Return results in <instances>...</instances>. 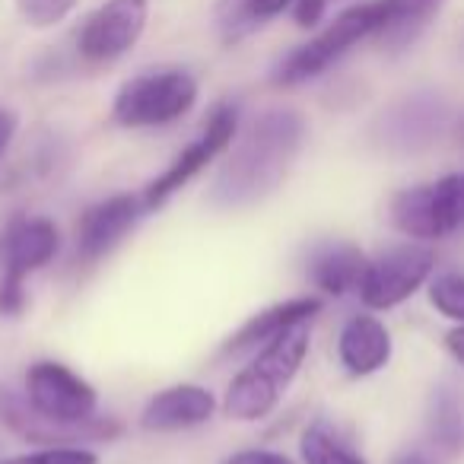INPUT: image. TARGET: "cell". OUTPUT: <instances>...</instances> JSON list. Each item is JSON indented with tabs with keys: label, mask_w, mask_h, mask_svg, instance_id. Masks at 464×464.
<instances>
[{
	"label": "cell",
	"mask_w": 464,
	"mask_h": 464,
	"mask_svg": "<svg viewBox=\"0 0 464 464\" xmlns=\"http://www.w3.org/2000/svg\"><path fill=\"white\" fill-rule=\"evenodd\" d=\"M430 305L449 322L464 324V274H439L430 280Z\"/></svg>",
	"instance_id": "22"
},
{
	"label": "cell",
	"mask_w": 464,
	"mask_h": 464,
	"mask_svg": "<svg viewBox=\"0 0 464 464\" xmlns=\"http://www.w3.org/2000/svg\"><path fill=\"white\" fill-rule=\"evenodd\" d=\"M61 248V232L48 217H14L0 236V315L26 309V277L52 265Z\"/></svg>",
	"instance_id": "4"
},
{
	"label": "cell",
	"mask_w": 464,
	"mask_h": 464,
	"mask_svg": "<svg viewBox=\"0 0 464 464\" xmlns=\"http://www.w3.org/2000/svg\"><path fill=\"white\" fill-rule=\"evenodd\" d=\"M143 213H147V207L137 194H111V198L86 207L77 219V232H73L80 261L96 265L105 255L115 252Z\"/></svg>",
	"instance_id": "13"
},
{
	"label": "cell",
	"mask_w": 464,
	"mask_h": 464,
	"mask_svg": "<svg viewBox=\"0 0 464 464\" xmlns=\"http://www.w3.org/2000/svg\"><path fill=\"white\" fill-rule=\"evenodd\" d=\"M223 464H296L290 455L284 451H271V449H242L236 455H229Z\"/></svg>",
	"instance_id": "25"
},
{
	"label": "cell",
	"mask_w": 464,
	"mask_h": 464,
	"mask_svg": "<svg viewBox=\"0 0 464 464\" xmlns=\"http://www.w3.org/2000/svg\"><path fill=\"white\" fill-rule=\"evenodd\" d=\"M14 134H16V115H14V111L0 109V156H4V150L10 147Z\"/></svg>",
	"instance_id": "27"
},
{
	"label": "cell",
	"mask_w": 464,
	"mask_h": 464,
	"mask_svg": "<svg viewBox=\"0 0 464 464\" xmlns=\"http://www.w3.org/2000/svg\"><path fill=\"white\" fill-rule=\"evenodd\" d=\"M290 4L293 0H223L217 14L219 33H223L226 42H239L252 29L265 26L267 20L284 14Z\"/></svg>",
	"instance_id": "19"
},
{
	"label": "cell",
	"mask_w": 464,
	"mask_h": 464,
	"mask_svg": "<svg viewBox=\"0 0 464 464\" xmlns=\"http://www.w3.org/2000/svg\"><path fill=\"white\" fill-rule=\"evenodd\" d=\"M0 423L14 436L35 445H80V442H109L121 432V423L105 417H92L86 423H61L45 413H39L26 401V394L0 388Z\"/></svg>",
	"instance_id": "11"
},
{
	"label": "cell",
	"mask_w": 464,
	"mask_h": 464,
	"mask_svg": "<svg viewBox=\"0 0 464 464\" xmlns=\"http://www.w3.org/2000/svg\"><path fill=\"white\" fill-rule=\"evenodd\" d=\"M449 128V102L439 92L420 90L398 99L372 124V143L385 153L413 156L430 150Z\"/></svg>",
	"instance_id": "7"
},
{
	"label": "cell",
	"mask_w": 464,
	"mask_h": 464,
	"mask_svg": "<svg viewBox=\"0 0 464 464\" xmlns=\"http://www.w3.org/2000/svg\"><path fill=\"white\" fill-rule=\"evenodd\" d=\"M461 54H464V39H461Z\"/></svg>",
	"instance_id": "31"
},
{
	"label": "cell",
	"mask_w": 464,
	"mask_h": 464,
	"mask_svg": "<svg viewBox=\"0 0 464 464\" xmlns=\"http://www.w3.org/2000/svg\"><path fill=\"white\" fill-rule=\"evenodd\" d=\"M442 4L445 0H398L392 20L379 33V45L385 52H404L430 26V20L442 10Z\"/></svg>",
	"instance_id": "18"
},
{
	"label": "cell",
	"mask_w": 464,
	"mask_h": 464,
	"mask_svg": "<svg viewBox=\"0 0 464 464\" xmlns=\"http://www.w3.org/2000/svg\"><path fill=\"white\" fill-rule=\"evenodd\" d=\"M16 7H20L23 20L35 29H48L54 23H61L73 7H77V0H16Z\"/></svg>",
	"instance_id": "24"
},
{
	"label": "cell",
	"mask_w": 464,
	"mask_h": 464,
	"mask_svg": "<svg viewBox=\"0 0 464 464\" xmlns=\"http://www.w3.org/2000/svg\"><path fill=\"white\" fill-rule=\"evenodd\" d=\"M458 128H461V134H464V118H461V124H458Z\"/></svg>",
	"instance_id": "30"
},
{
	"label": "cell",
	"mask_w": 464,
	"mask_h": 464,
	"mask_svg": "<svg viewBox=\"0 0 464 464\" xmlns=\"http://www.w3.org/2000/svg\"><path fill=\"white\" fill-rule=\"evenodd\" d=\"M392 331L375 315H353L337 334V360L353 379H366L392 360Z\"/></svg>",
	"instance_id": "15"
},
{
	"label": "cell",
	"mask_w": 464,
	"mask_h": 464,
	"mask_svg": "<svg viewBox=\"0 0 464 464\" xmlns=\"http://www.w3.org/2000/svg\"><path fill=\"white\" fill-rule=\"evenodd\" d=\"M445 347H449V353L464 366V324H455V328L445 334Z\"/></svg>",
	"instance_id": "28"
},
{
	"label": "cell",
	"mask_w": 464,
	"mask_h": 464,
	"mask_svg": "<svg viewBox=\"0 0 464 464\" xmlns=\"http://www.w3.org/2000/svg\"><path fill=\"white\" fill-rule=\"evenodd\" d=\"M388 219L411 242L451 236L464 226V175H445L432 185L398 191L388 204Z\"/></svg>",
	"instance_id": "6"
},
{
	"label": "cell",
	"mask_w": 464,
	"mask_h": 464,
	"mask_svg": "<svg viewBox=\"0 0 464 464\" xmlns=\"http://www.w3.org/2000/svg\"><path fill=\"white\" fill-rule=\"evenodd\" d=\"M198 102V80L179 67L147 71L128 80L111 102V118L121 128H162L179 121Z\"/></svg>",
	"instance_id": "5"
},
{
	"label": "cell",
	"mask_w": 464,
	"mask_h": 464,
	"mask_svg": "<svg viewBox=\"0 0 464 464\" xmlns=\"http://www.w3.org/2000/svg\"><path fill=\"white\" fill-rule=\"evenodd\" d=\"M312 347L309 322L293 324L261 347V353L229 382L223 398V411L236 423H255L277 411L286 388L303 369Z\"/></svg>",
	"instance_id": "2"
},
{
	"label": "cell",
	"mask_w": 464,
	"mask_h": 464,
	"mask_svg": "<svg viewBox=\"0 0 464 464\" xmlns=\"http://www.w3.org/2000/svg\"><path fill=\"white\" fill-rule=\"evenodd\" d=\"M318 312H322V299L318 296L284 299V303L271 305V309L248 318V322L223 343V353H242V350H252V347H258V343L265 347V343L271 341V337H277L280 331L293 328V324L312 322Z\"/></svg>",
	"instance_id": "16"
},
{
	"label": "cell",
	"mask_w": 464,
	"mask_h": 464,
	"mask_svg": "<svg viewBox=\"0 0 464 464\" xmlns=\"http://www.w3.org/2000/svg\"><path fill=\"white\" fill-rule=\"evenodd\" d=\"M394 7H398V0H369V4H360V7H350L322 35H315L312 42L299 45L293 54H286L280 61L274 80L280 86H296L318 77V73H324L353 45H360L369 35H379L385 29V23L392 20Z\"/></svg>",
	"instance_id": "3"
},
{
	"label": "cell",
	"mask_w": 464,
	"mask_h": 464,
	"mask_svg": "<svg viewBox=\"0 0 464 464\" xmlns=\"http://www.w3.org/2000/svg\"><path fill=\"white\" fill-rule=\"evenodd\" d=\"M392 464H436L432 461L426 451H420V449H407V451H401V455H394L392 458Z\"/></svg>",
	"instance_id": "29"
},
{
	"label": "cell",
	"mask_w": 464,
	"mask_h": 464,
	"mask_svg": "<svg viewBox=\"0 0 464 464\" xmlns=\"http://www.w3.org/2000/svg\"><path fill=\"white\" fill-rule=\"evenodd\" d=\"M305 143V118L296 109H267L252 118L242 134L226 150V162L213 175L207 191L213 207L242 210L261 204L284 185Z\"/></svg>",
	"instance_id": "1"
},
{
	"label": "cell",
	"mask_w": 464,
	"mask_h": 464,
	"mask_svg": "<svg viewBox=\"0 0 464 464\" xmlns=\"http://www.w3.org/2000/svg\"><path fill=\"white\" fill-rule=\"evenodd\" d=\"M0 464H99V455L86 445H45L39 451L14 455Z\"/></svg>",
	"instance_id": "23"
},
{
	"label": "cell",
	"mask_w": 464,
	"mask_h": 464,
	"mask_svg": "<svg viewBox=\"0 0 464 464\" xmlns=\"http://www.w3.org/2000/svg\"><path fill=\"white\" fill-rule=\"evenodd\" d=\"M362 271H366V255L350 242H328L309 258V280L324 296H347L360 290Z\"/></svg>",
	"instance_id": "17"
},
{
	"label": "cell",
	"mask_w": 464,
	"mask_h": 464,
	"mask_svg": "<svg viewBox=\"0 0 464 464\" xmlns=\"http://www.w3.org/2000/svg\"><path fill=\"white\" fill-rule=\"evenodd\" d=\"M299 458L303 464H366V458L350 449L347 442H341V436L328 423L305 426L303 439H299Z\"/></svg>",
	"instance_id": "21"
},
{
	"label": "cell",
	"mask_w": 464,
	"mask_h": 464,
	"mask_svg": "<svg viewBox=\"0 0 464 464\" xmlns=\"http://www.w3.org/2000/svg\"><path fill=\"white\" fill-rule=\"evenodd\" d=\"M26 401L39 413L61 423H86L96 417L99 394L83 375L54 360H39L26 372Z\"/></svg>",
	"instance_id": "10"
},
{
	"label": "cell",
	"mask_w": 464,
	"mask_h": 464,
	"mask_svg": "<svg viewBox=\"0 0 464 464\" xmlns=\"http://www.w3.org/2000/svg\"><path fill=\"white\" fill-rule=\"evenodd\" d=\"M432 267H436V255L426 248L423 242H404L379 258L366 261V271L360 280V299L366 309L388 312L394 305L407 303L423 284H430Z\"/></svg>",
	"instance_id": "9"
},
{
	"label": "cell",
	"mask_w": 464,
	"mask_h": 464,
	"mask_svg": "<svg viewBox=\"0 0 464 464\" xmlns=\"http://www.w3.org/2000/svg\"><path fill=\"white\" fill-rule=\"evenodd\" d=\"M217 411V398L204 385H169L156 392L140 411V430L181 432L204 426Z\"/></svg>",
	"instance_id": "14"
},
{
	"label": "cell",
	"mask_w": 464,
	"mask_h": 464,
	"mask_svg": "<svg viewBox=\"0 0 464 464\" xmlns=\"http://www.w3.org/2000/svg\"><path fill=\"white\" fill-rule=\"evenodd\" d=\"M426 423H430V436L439 449L458 451L464 445V411H461L458 394L451 392L449 385L432 388L430 417H426Z\"/></svg>",
	"instance_id": "20"
},
{
	"label": "cell",
	"mask_w": 464,
	"mask_h": 464,
	"mask_svg": "<svg viewBox=\"0 0 464 464\" xmlns=\"http://www.w3.org/2000/svg\"><path fill=\"white\" fill-rule=\"evenodd\" d=\"M143 26H147V0H109L80 29V58L92 61V64L118 61L137 45Z\"/></svg>",
	"instance_id": "12"
},
{
	"label": "cell",
	"mask_w": 464,
	"mask_h": 464,
	"mask_svg": "<svg viewBox=\"0 0 464 464\" xmlns=\"http://www.w3.org/2000/svg\"><path fill=\"white\" fill-rule=\"evenodd\" d=\"M324 7H328V0H296V7H293V16H296L299 26H318L324 16Z\"/></svg>",
	"instance_id": "26"
},
{
	"label": "cell",
	"mask_w": 464,
	"mask_h": 464,
	"mask_svg": "<svg viewBox=\"0 0 464 464\" xmlns=\"http://www.w3.org/2000/svg\"><path fill=\"white\" fill-rule=\"evenodd\" d=\"M236 134H239V111H236V105H217V109L210 111V118H207L204 134L188 143V147L169 162L166 172H160L143 188V194H140L143 207H147V210L166 207L188 181L198 179L217 156H223L226 150L232 147Z\"/></svg>",
	"instance_id": "8"
}]
</instances>
